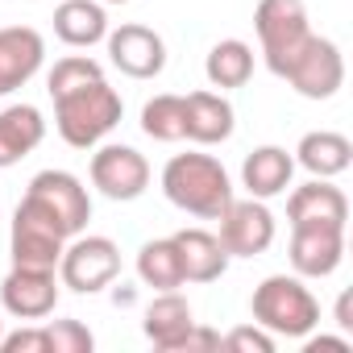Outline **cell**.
I'll list each match as a JSON object with an SVG mask.
<instances>
[{"mask_svg":"<svg viewBox=\"0 0 353 353\" xmlns=\"http://www.w3.org/2000/svg\"><path fill=\"white\" fill-rule=\"evenodd\" d=\"M162 196L200 221H216L233 204V183L212 154H174L162 166Z\"/></svg>","mask_w":353,"mask_h":353,"instance_id":"6da1fadb","label":"cell"},{"mask_svg":"<svg viewBox=\"0 0 353 353\" xmlns=\"http://www.w3.org/2000/svg\"><path fill=\"white\" fill-rule=\"evenodd\" d=\"M121 96L117 88H108V79H92L75 92H63L54 96V125H59V137L75 150H92L100 145L117 125H121Z\"/></svg>","mask_w":353,"mask_h":353,"instance_id":"7a4b0ae2","label":"cell"},{"mask_svg":"<svg viewBox=\"0 0 353 353\" xmlns=\"http://www.w3.org/2000/svg\"><path fill=\"white\" fill-rule=\"evenodd\" d=\"M250 312H254V324H262L266 332L287 336V341H299V336H307L320 324V303L303 287L299 274H270V279H262L254 287Z\"/></svg>","mask_w":353,"mask_h":353,"instance_id":"3957f363","label":"cell"},{"mask_svg":"<svg viewBox=\"0 0 353 353\" xmlns=\"http://www.w3.org/2000/svg\"><path fill=\"white\" fill-rule=\"evenodd\" d=\"M254 30H258V42H262V59L279 79H283L287 63L299 54V46L312 38L303 0H258Z\"/></svg>","mask_w":353,"mask_h":353,"instance_id":"277c9868","label":"cell"},{"mask_svg":"<svg viewBox=\"0 0 353 353\" xmlns=\"http://www.w3.org/2000/svg\"><path fill=\"white\" fill-rule=\"evenodd\" d=\"M67 229L38 204V200H21L13 212V229H9V250H13V266H38V270H59L63 245H67Z\"/></svg>","mask_w":353,"mask_h":353,"instance_id":"5b68a950","label":"cell"},{"mask_svg":"<svg viewBox=\"0 0 353 353\" xmlns=\"http://www.w3.org/2000/svg\"><path fill=\"white\" fill-rule=\"evenodd\" d=\"M121 274V250L112 237H71L63 245L59 258V283L79 291V295H96L104 291L112 279Z\"/></svg>","mask_w":353,"mask_h":353,"instance_id":"8992f818","label":"cell"},{"mask_svg":"<svg viewBox=\"0 0 353 353\" xmlns=\"http://www.w3.org/2000/svg\"><path fill=\"white\" fill-rule=\"evenodd\" d=\"M283 79H287L303 100H332V96L341 92V83H345V59H341L336 42L312 34V38L299 46V54L287 63Z\"/></svg>","mask_w":353,"mask_h":353,"instance_id":"52a82bcc","label":"cell"},{"mask_svg":"<svg viewBox=\"0 0 353 353\" xmlns=\"http://www.w3.org/2000/svg\"><path fill=\"white\" fill-rule=\"evenodd\" d=\"M26 196L38 200L67 229V237H79L88 229V221H92V196H88V188L75 179L71 170H42V174H34Z\"/></svg>","mask_w":353,"mask_h":353,"instance_id":"ba28073f","label":"cell"},{"mask_svg":"<svg viewBox=\"0 0 353 353\" xmlns=\"http://www.w3.org/2000/svg\"><path fill=\"white\" fill-rule=\"evenodd\" d=\"M221 245L229 258H258L274 245V216L262 200H233L221 216Z\"/></svg>","mask_w":353,"mask_h":353,"instance_id":"9c48e42d","label":"cell"},{"mask_svg":"<svg viewBox=\"0 0 353 353\" xmlns=\"http://www.w3.org/2000/svg\"><path fill=\"white\" fill-rule=\"evenodd\" d=\"M92 183L100 188V196L129 204L150 188V162L133 145H100L92 154Z\"/></svg>","mask_w":353,"mask_h":353,"instance_id":"30bf717a","label":"cell"},{"mask_svg":"<svg viewBox=\"0 0 353 353\" xmlns=\"http://www.w3.org/2000/svg\"><path fill=\"white\" fill-rule=\"evenodd\" d=\"M0 307L17 320H46L59 307V279L54 270L13 266L0 283Z\"/></svg>","mask_w":353,"mask_h":353,"instance_id":"8fae6325","label":"cell"},{"mask_svg":"<svg viewBox=\"0 0 353 353\" xmlns=\"http://www.w3.org/2000/svg\"><path fill=\"white\" fill-rule=\"evenodd\" d=\"M108 59L121 75L129 79H154L166 67V42L150 30V26H121L108 30Z\"/></svg>","mask_w":353,"mask_h":353,"instance_id":"7c38bea8","label":"cell"},{"mask_svg":"<svg viewBox=\"0 0 353 353\" xmlns=\"http://www.w3.org/2000/svg\"><path fill=\"white\" fill-rule=\"evenodd\" d=\"M46 59V42L34 26H5L0 30V96L26 88Z\"/></svg>","mask_w":353,"mask_h":353,"instance_id":"4fadbf2b","label":"cell"},{"mask_svg":"<svg viewBox=\"0 0 353 353\" xmlns=\"http://www.w3.org/2000/svg\"><path fill=\"white\" fill-rule=\"evenodd\" d=\"M345 258V229L299 225L291 229V266L299 279H328Z\"/></svg>","mask_w":353,"mask_h":353,"instance_id":"5bb4252c","label":"cell"},{"mask_svg":"<svg viewBox=\"0 0 353 353\" xmlns=\"http://www.w3.org/2000/svg\"><path fill=\"white\" fill-rule=\"evenodd\" d=\"M287 221H291V229H299V225L345 229V221H349V200H345V192L332 188L328 179H312V183H303V188L291 192V200H287Z\"/></svg>","mask_w":353,"mask_h":353,"instance_id":"9a60e30c","label":"cell"},{"mask_svg":"<svg viewBox=\"0 0 353 353\" xmlns=\"http://www.w3.org/2000/svg\"><path fill=\"white\" fill-rule=\"evenodd\" d=\"M174 245H179V262H183V283H216L229 270V254L221 237L208 229H179Z\"/></svg>","mask_w":353,"mask_h":353,"instance_id":"2e32d148","label":"cell"},{"mask_svg":"<svg viewBox=\"0 0 353 353\" xmlns=\"http://www.w3.org/2000/svg\"><path fill=\"white\" fill-rule=\"evenodd\" d=\"M188 112V141L196 145H221L233 137V104L221 92H192L183 96Z\"/></svg>","mask_w":353,"mask_h":353,"instance_id":"e0dca14e","label":"cell"},{"mask_svg":"<svg viewBox=\"0 0 353 353\" xmlns=\"http://www.w3.org/2000/svg\"><path fill=\"white\" fill-rule=\"evenodd\" d=\"M46 137V121L34 104H9L0 112V170L17 166L26 154H34Z\"/></svg>","mask_w":353,"mask_h":353,"instance_id":"ac0fdd59","label":"cell"},{"mask_svg":"<svg viewBox=\"0 0 353 353\" xmlns=\"http://www.w3.org/2000/svg\"><path fill=\"white\" fill-rule=\"evenodd\" d=\"M291 174H295V158L283 145H258L245 162H241V183L250 188L254 200H270L283 196L291 188Z\"/></svg>","mask_w":353,"mask_h":353,"instance_id":"d6986e66","label":"cell"},{"mask_svg":"<svg viewBox=\"0 0 353 353\" xmlns=\"http://www.w3.org/2000/svg\"><path fill=\"white\" fill-rule=\"evenodd\" d=\"M192 324H196L192 303H188L179 291H158V299H150L145 320H141V328H145L150 345H154V349H162V353H174L179 336H183Z\"/></svg>","mask_w":353,"mask_h":353,"instance_id":"ffe728a7","label":"cell"},{"mask_svg":"<svg viewBox=\"0 0 353 353\" xmlns=\"http://www.w3.org/2000/svg\"><path fill=\"white\" fill-rule=\"evenodd\" d=\"M299 166L312 170L316 179H332V174H345L349 162H353V141L345 133H332V129H316V133H303L299 145Z\"/></svg>","mask_w":353,"mask_h":353,"instance_id":"44dd1931","label":"cell"},{"mask_svg":"<svg viewBox=\"0 0 353 353\" xmlns=\"http://www.w3.org/2000/svg\"><path fill=\"white\" fill-rule=\"evenodd\" d=\"M54 34L83 50V46H96L108 38V17H104V5L100 0H63L54 9Z\"/></svg>","mask_w":353,"mask_h":353,"instance_id":"7402d4cb","label":"cell"},{"mask_svg":"<svg viewBox=\"0 0 353 353\" xmlns=\"http://www.w3.org/2000/svg\"><path fill=\"white\" fill-rule=\"evenodd\" d=\"M204 75H208V83L221 88V92H229V88H245L250 75H254V50H250L241 38H225V42H216V46L208 50V59H204Z\"/></svg>","mask_w":353,"mask_h":353,"instance_id":"603a6c76","label":"cell"},{"mask_svg":"<svg viewBox=\"0 0 353 353\" xmlns=\"http://www.w3.org/2000/svg\"><path fill=\"white\" fill-rule=\"evenodd\" d=\"M137 279L154 291H174L183 287V262H179V245L174 237H158V241H145L137 250Z\"/></svg>","mask_w":353,"mask_h":353,"instance_id":"cb8c5ba5","label":"cell"},{"mask_svg":"<svg viewBox=\"0 0 353 353\" xmlns=\"http://www.w3.org/2000/svg\"><path fill=\"white\" fill-rule=\"evenodd\" d=\"M141 133L154 141H183L188 137V112H183V96H154L141 108Z\"/></svg>","mask_w":353,"mask_h":353,"instance_id":"d4e9b609","label":"cell"},{"mask_svg":"<svg viewBox=\"0 0 353 353\" xmlns=\"http://www.w3.org/2000/svg\"><path fill=\"white\" fill-rule=\"evenodd\" d=\"M92 79H104V67H100L96 59H88V54H67V59L54 63V71H50V79H46V92H50V100H54V96H63V92H75V88L92 83Z\"/></svg>","mask_w":353,"mask_h":353,"instance_id":"484cf974","label":"cell"},{"mask_svg":"<svg viewBox=\"0 0 353 353\" xmlns=\"http://www.w3.org/2000/svg\"><path fill=\"white\" fill-rule=\"evenodd\" d=\"M42 328H46L50 353H92L96 349L92 328L79 324V320H54V324H42Z\"/></svg>","mask_w":353,"mask_h":353,"instance_id":"4316f807","label":"cell"},{"mask_svg":"<svg viewBox=\"0 0 353 353\" xmlns=\"http://www.w3.org/2000/svg\"><path fill=\"white\" fill-rule=\"evenodd\" d=\"M221 345L233 349V353H274V332H266L262 324H241Z\"/></svg>","mask_w":353,"mask_h":353,"instance_id":"83f0119b","label":"cell"},{"mask_svg":"<svg viewBox=\"0 0 353 353\" xmlns=\"http://www.w3.org/2000/svg\"><path fill=\"white\" fill-rule=\"evenodd\" d=\"M0 353H50L46 328H17L0 336Z\"/></svg>","mask_w":353,"mask_h":353,"instance_id":"f1b7e54d","label":"cell"},{"mask_svg":"<svg viewBox=\"0 0 353 353\" xmlns=\"http://www.w3.org/2000/svg\"><path fill=\"white\" fill-rule=\"evenodd\" d=\"M196 349H221V336H216L212 328H200V324H192V328L179 336L174 353H196Z\"/></svg>","mask_w":353,"mask_h":353,"instance_id":"f546056e","label":"cell"},{"mask_svg":"<svg viewBox=\"0 0 353 353\" xmlns=\"http://www.w3.org/2000/svg\"><path fill=\"white\" fill-rule=\"evenodd\" d=\"M303 349H307V353H320V349H336V353H349L353 345H349V336H324V332H320V336H307V345H303Z\"/></svg>","mask_w":353,"mask_h":353,"instance_id":"4dcf8cb0","label":"cell"},{"mask_svg":"<svg viewBox=\"0 0 353 353\" xmlns=\"http://www.w3.org/2000/svg\"><path fill=\"white\" fill-rule=\"evenodd\" d=\"M336 324L349 332L353 328V295L349 291H341V299H336Z\"/></svg>","mask_w":353,"mask_h":353,"instance_id":"1f68e13d","label":"cell"},{"mask_svg":"<svg viewBox=\"0 0 353 353\" xmlns=\"http://www.w3.org/2000/svg\"><path fill=\"white\" fill-rule=\"evenodd\" d=\"M104 5H129V0H104Z\"/></svg>","mask_w":353,"mask_h":353,"instance_id":"d6a6232c","label":"cell"},{"mask_svg":"<svg viewBox=\"0 0 353 353\" xmlns=\"http://www.w3.org/2000/svg\"><path fill=\"white\" fill-rule=\"evenodd\" d=\"M0 336H5V320H0Z\"/></svg>","mask_w":353,"mask_h":353,"instance_id":"836d02e7","label":"cell"}]
</instances>
